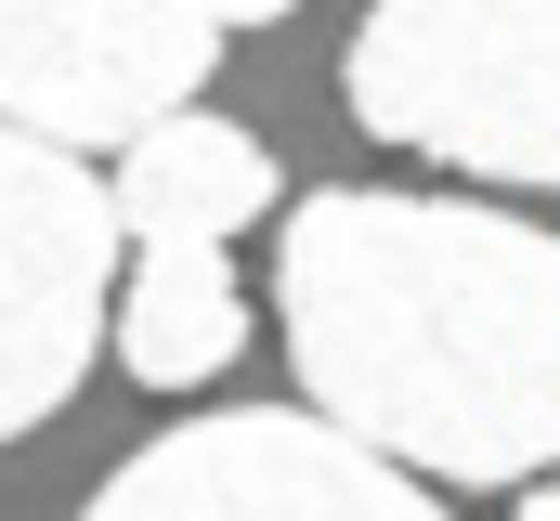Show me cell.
<instances>
[{
	"instance_id": "cell-1",
	"label": "cell",
	"mask_w": 560,
	"mask_h": 521,
	"mask_svg": "<svg viewBox=\"0 0 560 521\" xmlns=\"http://www.w3.org/2000/svg\"><path fill=\"white\" fill-rule=\"evenodd\" d=\"M287 366L405 483H535L560 443V248L469 196L326 183L275 235Z\"/></svg>"
},
{
	"instance_id": "cell-2",
	"label": "cell",
	"mask_w": 560,
	"mask_h": 521,
	"mask_svg": "<svg viewBox=\"0 0 560 521\" xmlns=\"http://www.w3.org/2000/svg\"><path fill=\"white\" fill-rule=\"evenodd\" d=\"M352 118L378 143H418L469 183L535 196L560 170V13L548 0H405L365 13L339 66Z\"/></svg>"
},
{
	"instance_id": "cell-3",
	"label": "cell",
	"mask_w": 560,
	"mask_h": 521,
	"mask_svg": "<svg viewBox=\"0 0 560 521\" xmlns=\"http://www.w3.org/2000/svg\"><path fill=\"white\" fill-rule=\"evenodd\" d=\"M118 222L105 183L26 130H0V443H26L105 352Z\"/></svg>"
},
{
	"instance_id": "cell-4",
	"label": "cell",
	"mask_w": 560,
	"mask_h": 521,
	"mask_svg": "<svg viewBox=\"0 0 560 521\" xmlns=\"http://www.w3.org/2000/svg\"><path fill=\"white\" fill-rule=\"evenodd\" d=\"M79 521H443V509H430V483L378 470V456L339 443L326 417L235 404V417L156 430Z\"/></svg>"
},
{
	"instance_id": "cell-5",
	"label": "cell",
	"mask_w": 560,
	"mask_h": 521,
	"mask_svg": "<svg viewBox=\"0 0 560 521\" xmlns=\"http://www.w3.org/2000/svg\"><path fill=\"white\" fill-rule=\"evenodd\" d=\"M222 39H235L222 13H13L0 0V130L52 157L143 143L156 118H196Z\"/></svg>"
},
{
	"instance_id": "cell-6",
	"label": "cell",
	"mask_w": 560,
	"mask_h": 521,
	"mask_svg": "<svg viewBox=\"0 0 560 521\" xmlns=\"http://www.w3.org/2000/svg\"><path fill=\"white\" fill-rule=\"evenodd\" d=\"M261 209H275V157L235 118H156L143 143H118V183H105L118 248H222Z\"/></svg>"
},
{
	"instance_id": "cell-7",
	"label": "cell",
	"mask_w": 560,
	"mask_h": 521,
	"mask_svg": "<svg viewBox=\"0 0 560 521\" xmlns=\"http://www.w3.org/2000/svg\"><path fill=\"white\" fill-rule=\"evenodd\" d=\"M105 326H118V366L143 391H196L248 352V287H235L222 248H131Z\"/></svg>"
},
{
	"instance_id": "cell-8",
	"label": "cell",
	"mask_w": 560,
	"mask_h": 521,
	"mask_svg": "<svg viewBox=\"0 0 560 521\" xmlns=\"http://www.w3.org/2000/svg\"><path fill=\"white\" fill-rule=\"evenodd\" d=\"M509 521H560V509H548V496H522V509H509Z\"/></svg>"
}]
</instances>
